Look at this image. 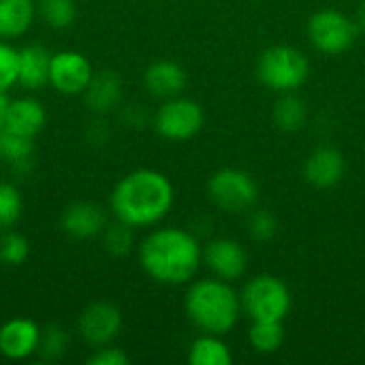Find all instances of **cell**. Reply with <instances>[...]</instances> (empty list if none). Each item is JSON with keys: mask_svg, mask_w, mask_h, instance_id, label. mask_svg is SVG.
Here are the masks:
<instances>
[{"mask_svg": "<svg viewBox=\"0 0 365 365\" xmlns=\"http://www.w3.org/2000/svg\"><path fill=\"white\" fill-rule=\"evenodd\" d=\"M175 190L171 180L156 169H135L118 180L109 197L115 220L133 229L158 225L173 207Z\"/></svg>", "mask_w": 365, "mask_h": 365, "instance_id": "obj_1", "label": "cell"}, {"mask_svg": "<svg viewBox=\"0 0 365 365\" xmlns=\"http://www.w3.org/2000/svg\"><path fill=\"white\" fill-rule=\"evenodd\" d=\"M203 261V248L199 240L178 227L154 229L139 244L141 269L158 284L178 287L195 278Z\"/></svg>", "mask_w": 365, "mask_h": 365, "instance_id": "obj_2", "label": "cell"}, {"mask_svg": "<svg viewBox=\"0 0 365 365\" xmlns=\"http://www.w3.org/2000/svg\"><path fill=\"white\" fill-rule=\"evenodd\" d=\"M184 310L188 321L201 334L225 336L229 334L242 314L240 295L227 280H197L188 287L184 297Z\"/></svg>", "mask_w": 365, "mask_h": 365, "instance_id": "obj_3", "label": "cell"}, {"mask_svg": "<svg viewBox=\"0 0 365 365\" xmlns=\"http://www.w3.org/2000/svg\"><path fill=\"white\" fill-rule=\"evenodd\" d=\"M310 75V62L304 51L291 45H274L257 60V79L274 92H295Z\"/></svg>", "mask_w": 365, "mask_h": 365, "instance_id": "obj_4", "label": "cell"}, {"mask_svg": "<svg viewBox=\"0 0 365 365\" xmlns=\"http://www.w3.org/2000/svg\"><path fill=\"white\" fill-rule=\"evenodd\" d=\"M242 310L252 321H284L291 310L289 287L269 274L255 276L246 282L242 295Z\"/></svg>", "mask_w": 365, "mask_h": 365, "instance_id": "obj_5", "label": "cell"}, {"mask_svg": "<svg viewBox=\"0 0 365 365\" xmlns=\"http://www.w3.org/2000/svg\"><path fill=\"white\" fill-rule=\"evenodd\" d=\"M207 195L216 207L229 214H244L248 212L257 199H259V188L255 180L242 171V169H220L216 171L210 182H207Z\"/></svg>", "mask_w": 365, "mask_h": 365, "instance_id": "obj_6", "label": "cell"}, {"mask_svg": "<svg viewBox=\"0 0 365 365\" xmlns=\"http://www.w3.org/2000/svg\"><path fill=\"white\" fill-rule=\"evenodd\" d=\"M205 122L203 107L186 96L167 98L154 113V128L167 141L192 139Z\"/></svg>", "mask_w": 365, "mask_h": 365, "instance_id": "obj_7", "label": "cell"}, {"mask_svg": "<svg viewBox=\"0 0 365 365\" xmlns=\"http://www.w3.org/2000/svg\"><path fill=\"white\" fill-rule=\"evenodd\" d=\"M357 21L336 9H323L308 21V38L323 53H344L357 38Z\"/></svg>", "mask_w": 365, "mask_h": 365, "instance_id": "obj_8", "label": "cell"}, {"mask_svg": "<svg viewBox=\"0 0 365 365\" xmlns=\"http://www.w3.org/2000/svg\"><path fill=\"white\" fill-rule=\"evenodd\" d=\"M94 68L86 53L75 49H62L51 53L49 86L64 96H79L88 88Z\"/></svg>", "mask_w": 365, "mask_h": 365, "instance_id": "obj_9", "label": "cell"}, {"mask_svg": "<svg viewBox=\"0 0 365 365\" xmlns=\"http://www.w3.org/2000/svg\"><path fill=\"white\" fill-rule=\"evenodd\" d=\"M77 331L83 342L94 349L111 344L122 331V312L109 302H94L81 310L77 319Z\"/></svg>", "mask_w": 365, "mask_h": 365, "instance_id": "obj_10", "label": "cell"}, {"mask_svg": "<svg viewBox=\"0 0 365 365\" xmlns=\"http://www.w3.org/2000/svg\"><path fill=\"white\" fill-rule=\"evenodd\" d=\"M41 327L28 317H13L0 325V355L9 361H26L38 351Z\"/></svg>", "mask_w": 365, "mask_h": 365, "instance_id": "obj_11", "label": "cell"}, {"mask_svg": "<svg viewBox=\"0 0 365 365\" xmlns=\"http://www.w3.org/2000/svg\"><path fill=\"white\" fill-rule=\"evenodd\" d=\"M203 261L216 274V278L227 280V282L242 278L248 267V255L244 246L229 237L212 240L203 248Z\"/></svg>", "mask_w": 365, "mask_h": 365, "instance_id": "obj_12", "label": "cell"}, {"mask_svg": "<svg viewBox=\"0 0 365 365\" xmlns=\"http://www.w3.org/2000/svg\"><path fill=\"white\" fill-rule=\"evenodd\" d=\"M107 227V212L92 201L71 203L60 216V229L73 240H94Z\"/></svg>", "mask_w": 365, "mask_h": 365, "instance_id": "obj_13", "label": "cell"}, {"mask_svg": "<svg viewBox=\"0 0 365 365\" xmlns=\"http://www.w3.org/2000/svg\"><path fill=\"white\" fill-rule=\"evenodd\" d=\"M45 122H47V111L43 103L32 96H19L9 101L0 130L34 139L45 128Z\"/></svg>", "mask_w": 365, "mask_h": 365, "instance_id": "obj_14", "label": "cell"}, {"mask_svg": "<svg viewBox=\"0 0 365 365\" xmlns=\"http://www.w3.org/2000/svg\"><path fill=\"white\" fill-rule=\"evenodd\" d=\"M346 171V160L340 150L323 145L317 148L304 165V178L314 188H331L340 184Z\"/></svg>", "mask_w": 365, "mask_h": 365, "instance_id": "obj_15", "label": "cell"}, {"mask_svg": "<svg viewBox=\"0 0 365 365\" xmlns=\"http://www.w3.org/2000/svg\"><path fill=\"white\" fill-rule=\"evenodd\" d=\"M122 92H124L122 77L115 71L105 68V71H98L92 75V79H90V83L81 96H83V101L92 113L105 115L120 105Z\"/></svg>", "mask_w": 365, "mask_h": 365, "instance_id": "obj_16", "label": "cell"}, {"mask_svg": "<svg viewBox=\"0 0 365 365\" xmlns=\"http://www.w3.org/2000/svg\"><path fill=\"white\" fill-rule=\"evenodd\" d=\"M186 81H188L186 71L173 60H156L145 68L143 75L145 90L163 101L180 96L186 88Z\"/></svg>", "mask_w": 365, "mask_h": 365, "instance_id": "obj_17", "label": "cell"}, {"mask_svg": "<svg viewBox=\"0 0 365 365\" xmlns=\"http://www.w3.org/2000/svg\"><path fill=\"white\" fill-rule=\"evenodd\" d=\"M49 62L51 51L38 43L19 49V77L17 86L26 90H38L49 83Z\"/></svg>", "mask_w": 365, "mask_h": 365, "instance_id": "obj_18", "label": "cell"}, {"mask_svg": "<svg viewBox=\"0 0 365 365\" xmlns=\"http://www.w3.org/2000/svg\"><path fill=\"white\" fill-rule=\"evenodd\" d=\"M36 19V0H0V38L24 36Z\"/></svg>", "mask_w": 365, "mask_h": 365, "instance_id": "obj_19", "label": "cell"}, {"mask_svg": "<svg viewBox=\"0 0 365 365\" xmlns=\"http://www.w3.org/2000/svg\"><path fill=\"white\" fill-rule=\"evenodd\" d=\"M0 154L15 175H26L32 169L34 139L0 130Z\"/></svg>", "mask_w": 365, "mask_h": 365, "instance_id": "obj_20", "label": "cell"}, {"mask_svg": "<svg viewBox=\"0 0 365 365\" xmlns=\"http://www.w3.org/2000/svg\"><path fill=\"white\" fill-rule=\"evenodd\" d=\"M272 120L282 133H297L308 122V107L293 92H284L274 105Z\"/></svg>", "mask_w": 365, "mask_h": 365, "instance_id": "obj_21", "label": "cell"}, {"mask_svg": "<svg viewBox=\"0 0 365 365\" xmlns=\"http://www.w3.org/2000/svg\"><path fill=\"white\" fill-rule=\"evenodd\" d=\"M188 364L190 365H231L233 355L229 346L220 340V336L203 334L197 338L188 349Z\"/></svg>", "mask_w": 365, "mask_h": 365, "instance_id": "obj_22", "label": "cell"}, {"mask_svg": "<svg viewBox=\"0 0 365 365\" xmlns=\"http://www.w3.org/2000/svg\"><path fill=\"white\" fill-rule=\"evenodd\" d=\"M248 340H250V346L261 355L276 353L284 342L282 321H252Z\"/></svg>", "mask_w": 365, "mask_h": 365, "instance_id": "obj_23", "label": "cell"}, {"mask_svg": "<svg viewBox=\"0 0 365 365\" xmlns=\"http://www.w3.org/2000/svg\"><path fill=\"white\" fill-rule=\"evenodd\" d=\"M36 15L53 30H66L77 19L75 0H36Z\"/></svg>", "mask_w": 365, "mask_h": 365, "instance_id": "obj_24", "label": "cell"}, {"mask_svg": "<svg viewBox=\"0 0 365 365\" xmlns=\"http://www.w3.org/2000/svg\"><path fill=\"white\" fill-rule=\"evenodd\" d=\"M24 214V199L15 184L0 180V231L13 229Z\"/></svg>", "mask_w": 365, "mask_h": 365, "instance_id": "obj_25", "label": "cell"}, {"mask_svg": "<svg viewBox=\"0 0 365 365\" xmlns=\"http://www.w3.org/2000/svg\"><path fill=\"white\" fill-rule=\"evenodd\" d=\"M28 257H30L28 240L13 229L2 231V235H0V265L19 267L28 261Z\"/></svg>", "mask_w": 365, "mask_h": 365, "instance_id": "obj_26", "label": "cell"}, {"mask_svg": "<svg viewBox=\"0 0 365 365\" xmlns=\"http://www.w3.org/2000/svg\"><path fill=\"white\" fill-rule=\"evenodd\" d=\"M103 246L111 257H126L135 246V229L126 222H111L103 231Z\"/></svg>", "mask_w": 365, "mask_h": 365, "instance_id": "obj_27", "label": "cell"}, {"mask_svg": "<svg viewBox=\"0 0 365 365\" xmlns=\"http://www.w3.org/2000/svg\"><path fill=\"white\" fill-rule=\"evenodd\" d=\"M68 351V334L60 325H49L41 331L36 355L43 361H58Z\"/></svg>", "mask_w": 365, "mask_h": 365, "instance_id": "obj_28", "label": "cell"}, {"mask_svg": "<svg viewBox=\"0 0 365 365\" xmlns=\"http://www.w3.org/2000/svg\"><path fill=\"white\" fill-rule=\"evenodd\" d=\"M19 77V49L0 38V92H9L17 86Z\"/></svg>", "mask_w": 365, "mask_h": 365, "instance_id": "obj_29", "label": "cell"}, {"mask_svg": "<svg viewBox=\"0 0 365 365\" xmlns=\"http://www.w3.org/2000/svg\"><path fill=\"white\" fill-rule=\"evenodd\" d=\"M248 231L257 242H269L278 233V220L269 210H257L248 220Z\"/></svg>", "mask_w": 365, "mask_h": 365, "instance_id": "obj_30", "label": "cell"}, {"mask_svg": "<svg viewBox=\"0 0 365 365\" xmlns=\"http://www.w3.org/2000/svg\"><path fill=\"white\" fill-rule=\"evenodd\" d=\"M130 364V357L113 346V344H105V346H98L94 349V353L88 357V365H128Z\"/></svg>", "mask_w": 365, "mask_h": 365, "instance_id": "obj_31", "label": "cell"}, {"mask_svg": "<svg viewBox=\"0 0 365 365\" xmlns=\"http://www.w3.org/2000/svg\"><path fill=\"white\" fill-rule=\"evenodd\" d=\"M6 107H9V98H6V92H0V126H2V120H4Z\"/></svg>", "mask_w": 365, "mask_h": 365, "instance_id": "obj_32", "label": "cell"}, {"mask_svg": "<svg viewBox=\"0 0 365 365\" xmlns=\"http://www.w3.org/2000/svg\"><path fill=\"white\" fill-rule=\"evenodd\" d=\"M357 28L359 30H365V0L361 2V6H359V11H357Z\"/></svg>", "mask_w": 365, "mask_h": 365, "instance_id": "obj_33", "label": "cell"}, {"mask_svg": "<svg viewBox=\"0 0 365 365\" xmlns=\"http://www.w3.org/2000/svg\"><path fill=\"white\" fill-rule=\"evenodd\" d=\"M0 160H2V154H0Z\"/></svg>", "mask_w": 365, "mask_h": 365, "instance_id": "obj_34", "label": "cell"}]
</instances>
